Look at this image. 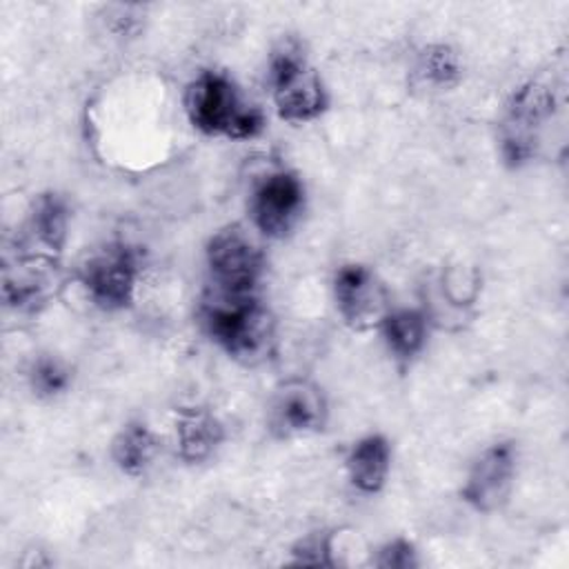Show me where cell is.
Wrapping results in <instances>:
<instances>
[{"label": "cell", "instance_id": "cell-9", "mask_svg": "<svg viewBox=\"0 0 569 569\" xmlns=\"http://www.w3.org/2000/svg\"><path fill=\"white\" fill-rule=\"evenodd\" d=\"M551 93L547 87L529 84L513 96L509 116L502 129V149L507 160L522 162L536 151V127L551 113Z\"/></svg>", "mask_w": 569, "mask_h": 569}, {"label": "cell", "instance_id": "cell-16", "mask_svg": "<svg viewBox=\"0 0 569 569\" xmlns=\"http://www.w3.org/2000/svg\"><path fill=\"white\" fill-rule=\"evenodd\" d=\"M31 227L38 236V240L51 249L60 251L64 236H67V207L56 193L40 196L33 204L31 213Z\"/></svg>", "mask_w": 569, "mask_h": 569}, {"label": "cell", "instance_id": "cell-11", "mask_svg": "<svg viewBox=\"0 0 569 569\" xmlns=\"http://www.w3.org/2000/svg\"><path fill=\"white\" fill-rule=\"evenodd\" d=\"M391 465V449L382 436H367L358 440L347 458L351 482L365 491L376 493L382 489Z\"/></svg>", "mask_w": 569, "mask_h": 569}, {"label": "cell", "instance_id": "cell-14", "mask_svg": "<svg viewBox=\"0 0 569 569\" xmlns=\"http://www.w3.org/2000/svg\"><path fill=\"white\" fill-rule=\"evenodd\" d=\"M49 278L42 273L38 260H24L16 264V271L4 269L2 293L7 305L16 309H36L47 298Z\"/></svg>", "mask_w": 569, "mask_h": 569}, {"label": "cell", "instance_id": "cell-13", "mask_svg": "<svg viewBox=\"0 0 569 569\" xmlns=\"http://www.w3.org/2000/svg\"><path fill=\"white\" fill-rule=\"evenodd\" d=\"M380 327H382L387 347L396 356V360L409 362L422 351L425 338H427V322L420 311L416 309L391 311L382 318Z\"/></svg>", "mask_w": 569, "mask_h": 569}, {"label": "cell", "instance_id": "cell-19", "mask_svg": "<svg viewBox=\"0 0 569 569\" xmlns=\"http://www.w3.org/2000/svg\"><path fill=\"white\" fill-rule=\"evenodd\" d=\"M416 551L409 542L405 540H393L389 542L387 547L380 549V558L376 560V565L380 567H398V569H405V567H413L416 565Z\"/></svg>", "mask_w": 569, "mask_h": 569}, {"label": "cell", "instance_id": "cell-2", "mask_svg": "<svg viewBox=\"0 0 569 569\" xmlns=\"http://www.w3.org/2000/svg\"><path fill=\"white\" fill-rule=\"evenodd\" d=\"M187 113L196 129L209 136L253 138L264 120L253 107H247L238 89L222 73L204 71L187 89Z\"/></svg>", "mask_w": 569, "mask_h": 569}, {"label": "cell", "instance_id": "cell-12", "mask_svg": "<svg viewBox=\"0 0 569 569\" xmlns=\"http://www.w3.org/2000/svg\"><path fill=\"white\" fill-rule=\"evenodd\" d=\"M180 456L189 462L204 460L222 440L220 422L204 409H184L176 422Z\"/></svg>", "mask_w": 569, "mask_h": 569}, {"label": "cell", "instance_id": "cell-8", "mask_svg": "<svg viewBox=\"0 0 569 569\" xmlns=\"http://www.w3.org/2000/svg\"><path fill=\"white\" fill-rule=\"evenodd\" d=\"M516 473V451L511 442H496L476 460L462 487V498L478 511L500 507L511 489Z\"/></svg>", "mask_w": 569, "mask_h": 569}, {"label": "cell", "instance_id": "cell-1", "mask_svg": "<svg viewBox=\"0 0 569 569\" xmlns=\"http://www.w3.org/2000/svg\"><path fill=\"white\" fill-rule=\"evenodd\" d=\"M204 325L213 340L242 362L267 358L273 345V320L269 311L251 296L213 293L204 305Z\"/></svg>", "mask_w": 569, "mask_h": 569}, {"label": "cell", "instance_id": "cell-5", "mask_svg": "<svg viewBox=\"0 0 569 569\" xmlns=\"http://www.w3.org/2000/svg\"><path fill=\"white\" fill-rule=\"evenodd\" d=\"M80 280L102 309H122L133 300L138 260L127 244H107L82 264Z\"/></svg>", "mask_w": 569, "mask_h": 569}, {"label": "cell", "instance_id": "cell-3", "mask_svg": "<svg viewBox=\"0 0 569 569\" xmlns=\"http://www.w3.org/2000/svg\"><path fill=\"white\" fill-rule=\"evenodd\" d=\"M271 87L282 120L307 122L318 118L327 107L325 87L298 49L284 47L271 58Z\"/></svg>", "mask_w": 569, "mask_h": 569}, {"label": "cell", "instance_id": "cell-20", "mask_svg": "<svg viewBox=\"0 0 569 569\" xmlns=\"http://www.w3.org/2000/svg\"><path fill=\"white\" fill-rule=\"evenodd\" d=\"M329 551H331V545L322 536H309L293 549V553L298 556V562H307V565H329L327 560Z\"/></svg>", "mask_w": 569, "mask_h": 569}, {"label": "cell", "instance_id": "cell-10", "mask_svg": "<svg viewBox=\"0 0 569 569\" xmlns=\"http://www.w3.org/2000/svg\"><path fill=\"white\" fill-rule=\"evenodd\" d=\"M327 402L322 391L307 380L282 385L271 400V427L280 436H298L322 429Z\"/></svg>", "mask_w": 569, "mask_h": 569}, {"label": "cell", "instance_id": "cell-6", "mask_svg": "<svg viewBox=\"0 0 569 569\" xmlns=\"http://www.w3.org/2000/svg\"><path fill=\"white\" fill-rule=\"evenodd\" d=\"M333 296L340 316L353 329H369L387 316V291L362 264H347L336 273Z\"/></svg>", "mask_w": 569, "mask_h": 569}, {"label": "cell", "instance_id": "cell-18", "mask_svg": "<svg viewBox=\"0 0 569 569\" xmlns=\"http://www.w3.org/2000/svg\"><path fill=\"white\" fill-rule=\"evenodd\" d=\"M69 382L67 369L51 358H40L31 369V387L40 396H53L60 393Z\"/></svg>", "mask_w": 569, "mask_h": 569}, {"label": "cell", "instance_id": "cell-17", "mask_svg": "<svg viewBox=\"0 0 569 569\" xmlns=\"http://www.w3.org/2000/svg\"><path fill=\"white\" fill-rule=\"evenodd\" d=\"M422 73L436 84H451L458 78V58L447 47H431L422 56Z\"/></svg>", "mask_w": 569, "mask_h": 569}, {"label": "cell", "instance_id": "cell-4", "mask_svg": "<svg viewBox=\"0 0 569 569\" xmlns=\"http://www.w3.org/2000/svg\"><path fill=\"white\" fill-rule=\"evenodd\" d=\"M213 293L251 296L262 273V253L238 227L218 231L207 247Z\"/></svg>", "mask_w": 569, "mask_h": 569}, {"label": "cell", "instance_id": "cell-7", "mask_svg": "<svg viewBox=\"0 0 569 569\" xmlns=\"http://www.w3.org/2000/svg\"><path fill=\"white\" fill-rule=\"evenodd\" d=\"M305 202L300 180L289 171H278L264 178L251 200L256 227L269 238H282L296 224Z\"/></svg>", "mask_w": 569, "mask_h": 569}, {"label": "cell", "instance_id": "cell-15", "mask_svg": "<svg viewBox=\"0 0 569 569\" xmlns=\"http://www.w3.org/2000/svg\"><path fill=\"white\" fill-rule=\"evenodd\" d=\"M113 460L116 465L129 473V476H138L147 469V465L151 462L153 453H156V438L149 431L147 425L142 422H129L113 440L111 447Z\"/></svg>", "mask_w": 569, "mask_h": 569}]
</instances>
